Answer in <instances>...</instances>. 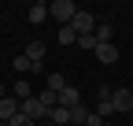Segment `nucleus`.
I'll return each mask as SVG.
<instances>
[{
  "label": "nucleus",
  "mask_w": 133,
  "mask_h": 126,
  "mask_svg": "<svg viewBox=\"0 0 133 126\" xmlns=\"http://www.w3.org/2000/svg\"><path fill=\"white\" fill-rule=\"evenodd\" d=\"M74 15H78V4H74V0H52V4H48V19H56L59 26H70Z\"/></svg>",
  "instance_id": "1"
},
{
  "label": "nucleus",
  "mask_w": 133,
  "mask_h": 126,
  "mask_svg": "<svg viewBox=\"0 0 133 126\" xmlns=\"http://www.w3.org/2000/svg\"><path fill=\"white\" fill-rule=\"evenodd\" d=\"M19 115H26L33 122H44L48 119V108L41 104V97H30V100H19Z\"/></svg>",
  "instance_id": "2"
},
{
  "label": "nucleus",
  "mask_w": 133,
  "mask_h": 126,
  "mask_svg": "<svg viewBox=\"0 0 133 126\" xmlns=\"http://www.w3.org/2000/svg\"><path fill=\"white\" fill-rule=\"evenodd\" d=\"M70 30H74L78 37H85V34H96V15H92V11H81V8H78V15H74Z\"/></svg>",
  "instance_id": "3"
},
{
  "label": "nucleus",
  "mask_w": 133,
  "mask_h": 126,
  "mask_svg": "<svg viewBox=\"0 0 133 126\" xmlns=\"http://www.w3.org/2000/svg\"><path fill=\"white\" fill-rule=\"evenodd\" d=\"M22 56H26V59L33 63V67H37V71H41V63H44V56H48V45H44V41H30Z\"/></svg>",
  "instance_id": "4"
},
{
  "label": "nucleus",
  "mask_w": 133,
  "mask_h": 126,
  "mask_svg": "<svg viewBox=\"0 0 133 126\" xmlns=\"http://www.w3.org/2000/svg\"><path fill=\"white\" fill-rule=\"evenodd\" d=\"M111 104H115V111H129V108H133V89H115L111 93Z\"/></svg>",
  "instance_id": "5"
},
{
  "label": "nucleus",
  "mask_w": 133,
  "mask_h": 126,
  "mask_svg": "<svg viewBox=\"0 0 133 126\" xmlns=\"http://www.w3.org/2000/svg\"><path fill=\"white\" fill-rule=\"evenodd\" d=\"M96 59L104 63V67L118 63V48H115V41H107V45H96Z\"/></svg>",
  "instance_id": "6"
},
{
  "label": "nucleus",
  "mask_w": 133,
  "mask_h": 126,
  "mask_svg": "<svg viewBox=\"0 0 133 126\" xmlns=\"http://www.w3.org/2000/svg\"><path fill=\"white\" fill-rule=\"evenodd\" d=\"M59 104H63V108H78V104H81V89H78V85H66V89L59 93Z\"/></svg>",
  "instance_id": "7"
},
{
  "label": "nucleus",
  "mask_w": 133,
  "mask_h": 126,
  "mask_svg": "<svg viewBox=\"0 0 133 126\" xmlns=\"http://www.w3.org/2000/svg\"><path fill=\"white\" fill-rule=\"evenodd\" d=\"M15 115H19V100H11V97H4V100H0V119H4V122H11Z\"/></svg>",
  "instance_id": "8"
},
{
  "label": "nucleus",
  "mask_w": 133,
  "mask_h": 126,
  "mask_svg": "<svg viewBox=\"0 0 133 126\" xmlns=\"http://www.w3.org/2000/svg\"><path fill=\"white\" fill-rule=\"evenodd\" d=\"M26 19H30V22H33V26H41V22H44V19H48V4H33V8H30V11H26Z\"/></svg>",
  "instance_id": "9"
},
{
  "label": "nucleus",
  "mask_w": 133,
  "mask_h": 126,
  "mask_svg": "<svg viewBox=\"0 0 133 126\" xmlns=\"http://www.w3.org/2000/svg\"><path fill=\"white\" fill-rule=\"evenodd\" d=\"M85 119H89V108H85V104L70 108V126H85Z\"/></svg>",
  "instance_id": "10"
},
{
  "label": "nucleus",
  "mask_w": 133,
  "mask_h": 126,
  "mask_svg": "<svg viewBox=\"0 0 133 126\" xmlns=\"http://www.w3.org/2000/svg\"><path fill=\"white\" fill-rule=\"evenodd\" d=\"M111 34H115L111 22H96V45H107V41H111Z\"/></svg>",
  "instance_id": "11"
},
{
  "label": "nucleus",
  "mask_w": 133,
  "mask_h": 126,
  "mask_svg": "<svg viewBox=\"0 0 133 126\" xmlns=\"http://www.w3.org/2000/svg\"><path fill=\"white\" fill-rule=\"evenodd\" d=\"M56 41H59V45H78V34H74L70 26H59V34H56Z\"/></svg>",
  "instance_id": "12"
},
{
  "label": "nucleus",
  "mask_w": 133,
  "mask_h": 126,
  "mask_svg": "<svg viewBox=\"0 0 133 126\" xmlns=\"http://www.w3.org/2000/svg\"><path fill=\"white\" fill-rule=\"evenodd\" d=\"M15 97H19V100H30V97H33V89H30L26 78H19V82H15Z\"/></svg>",
  "instance_id": "13"
},
{
  "label": "nucleus",
  "mask_w": 133,
  "mask_h": 126,
  "mask_svg": "<svg viewBox=\"0 0 133 126\" xmlns=\"http://www.w3.org/2000/svg\"><path fill=\"white\" fill-rule=\"evenodd\" d=\"M11 71H19V74H22V78H26V74H30V71H37V67H33V63H30V59H26V56H19V59H15V63H11Z\"/></svg>",
  "instance_id": "14"
},
{
  "label": "nucleus",
  "mask_w": 133,
  "mask_h": 126,
  "mask_svg": "<svg viewBox=\"0 0 133 126\" xmlns=\"http://www.w3.org/2000/svg\"><path fill=\"white\" fill-rule=\"evenodd\" d=\"M48 89H52L56 97H59V93L66 89V78H63V74H48Z\"/></svg>",
  "instance_id": "15"
},
{
  "label": "nucleus",
  "mask_w": 133,
  "mask_h": 126,
  "mask_svg": "<svg viewBox=\"0 0 133 126\" xmlns=\"http://www.w3.org/2000/svg\"><path fill=\"white\" fill-rule=\"evenodd\" d=\"M96 115H100V119L115 115V104H111V100H96Z\"/></svg>",
  "instance_id": "16"
},
{
  "label": "nucleus",
  "mask_w": 133,
  "mask_h": 126,
  "mask_svg": "<svg viewBox=\"0 0 133 126\" xmlns=\"http://www.w3.org/2000/svg\"><path fill=\"white\" fill-rule=\"evenodd\" d=\"M78 45H81V48H92V52H96V34H85V37H78Z\"/></svg>",
  "instance_id": "17"
},
{
  "label": "nucleus",
  "mask_w": 133,
  "mask_h": 126,
  "mask_svg": "<svg viewBox=\"0 0 133 126\" xmlns=\"http://www.w3.org/2000/svg\"><path fill=\"white\" fill-rule=\"evenodd\" d=\"M8 126H37V122H33V119H26V115H15Z\"/></svg>",
  "instance_id": "18"
},
{
  "label": "nucleus",
  "mask_w": 133,
  "mask_h": 126,
  "mask_svg": "<svg viewBox=\"0 0 133 126\" xmlns=\"http://www.w3.org/2000/svg\"><path fill=\"white\" fill-rule=\"evenodd\" d=\"M111 93H115L111 85H100V89H96V100H111Z\"/></svg>",
  "instance_id": "19"
},
{
  "label": "nucleus",
  "mask_w": 133,
  "mask_h": 126,
  "mask_svg": "<svg viewBox=\"0 0 133 126\" xmlns=\"http://www.w3.org/2000/svg\"><path fill=\"white\" fill-rule=\"evenodd\" d=\"M104 122H107V119H100L96 111H89V119H85V126H104Z\"/></svg>",
  "instance_id": "20"
},
{
  "label": "nucleus",
  "mask_w": 133,
  "mask_h": 126,
  "mask_svg": "<svg viewBox=\"0 0 133 126\" xmlns=\"http://www.w3.org/2000/svg\"><path fill=\"white\" fill-rule=\"evenodd\" d=\"M4 97H8V93H4V85H0V100H4Z\"/></svg>",
  "instance_id": "21"
},
{
  "label": "nucleus",
  "mask_w": 133,
  "mask_h": 126,
  "mask_svg": "<svg viewBox=\"0 0 133 126\" xmlns=\"http://www.w3.org/2000/svg\"><path fill=\"white\" fill-rule=\"evenodd\" d=\"M0 126H8V122H4V119H0Z\"/></svg>",
  "instance_id": "22"
},
{
  "label": "nucleus",
  "mask_w": 133,
  "mask_h": 126,
  "mask_svg": "<svg viewBox=\"0 0 133 126\" xmlns=\"http://www.w3.org/2000/svg\"><path fill=\"white\" fill-rule=\"evenodd\" d=\"M104 126H115V122H104Z\"/></svg>",
  "instance_id": "23"
}]
</instances>
